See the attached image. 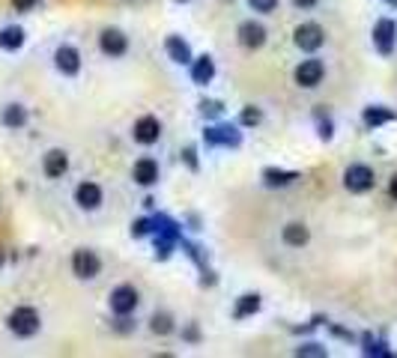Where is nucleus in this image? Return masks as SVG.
I'll list each match as a JSON object with an SVG mask.
<instances>
[{
  "label": "nucleus",
  "mask_w": 397,
  "mask_h": 358,
  "mask_svg": "<svg viewBox=\"0 0 397 358\" xmlns=\"http://www.w3.org/2000/svg\"><path fill=\"white\" fill-rule=\"evenodd\" d=\"M6 325H9V332L16 335V337H33L36 332H39V325H42V320H39V311L36 308H30V305H21V308H16L6 317Z\"/></svg>",
  "instance_id": "f257e3e1"
},
{
  "label": "nucleus",
  "mask_w": 397,
  "mask_h": 358,
  "mask_svg": "<svg viewBox=\"0 0 397 358\" xmlns=\"http://www.w3.org/2000/svg\"><path fill=\"white\" fill-rule=\"evenodd\" d=\"M376 185V177H374V170L367 167V164H350L344 170V189L352 191V194H364V191H371Z\"/></svg>",
  "instance_id": "f03ea898"
},
{
  "label": "nucleus",
  "mask_w": 397,
  "mask_h": 358,
  "mask_svg": "<svg viewBox=\"0 0 397 358\" xmlns=\"http://www.w3.org/2000/svg\"><path fill=\"white\" fill-rule=\"evenodd\" d=\"M72 272L81 278V281H90L102 272V260L96 257V251H87V248H78L72 254Z\"/></svg>",
  "instance_id": "7ed1b4c3"
},
{
  "label": "nucleus",
  "mask_w": 397,
  "mask_h": 358,
  "mask_svg": "<svg viewBox=\"0 0 397 358\" xmlns=\"http://www.w3.org/2000/svg\"><path fill=\"white\" fill-rule=\"evenodd\" d=\"M138 302H140V296L129 284H123V286H117V290L111 293V311L117 313V317H129V313L138 308Z\"/></svg>",
  "instance_id": "20e7f679"
},
{
  "label": "nucleus",
  "mask_w": 397,
  "mask_h": 358,
  "mask_svg": "<svg viewBox=\"0 0 397 358\" xmlns=\"http://www.w3.org/2000/svg\"><path fill=\"white\" fill-rule=\"evenodd\" d=\"M323 75H325V66H323V60H317V57L302 60L299 66H296V84L305 87V90H314L317 84L323 81Z\"/></svg>",
  "instance_id": "39448f33"
},
{
  "label": "nucleus",
  "mask_w": 397,
  "mask_h": 358,
  "mask_svg": "<svg viewBox=\"0 0 397 358\" xmlns=\"http://www.w3.org/2000/svg\"><path fill=\"white\" fill-rule=\"evenodd\" d=\"M293 42L299 45L302 51H317L323 42H325V33H323V27L314 24V21H308V24H299L296 27V33H293Z\"/></svg>",
  "instance_id": "423d86ee"
},
{
  "label": "nucleus",
  "mask_w": 397,
  "mask_h": 358,
  "mask_svg": "<svg viewBox=\"0 0 397 358\" xmlns=\"http://www.w3.org/2000/svg\"><path fill=\"white\" fill-rule=\"evenodd\" d=\"M203 140L209 147H239L242 135L236 132V125H209L203 132Z\"/></svg>",
  "instance_id": "0eeeda50"
},
{
  "label": "nucleus",
  "mask_w": 397,
  "mask_h": 358,
  "mask_svg": "<svg viewBox=\"0 0 397 358\" xmlns=\"http://www.w3.org/2000/svg\"><path fill=\"white\" fill-rule=\"evenodd\" d=\"M54 66H57V72H63L66 78L78 75V72H81V54H78V48L60 45V48L54 51Z\"/></svg>",
  "instance_id": "6e6552de"
},
{
  "label": "nucleus",
  "mask_w": 397,
  "mask_h": 358,
  "mask_svg": "<svg viewBox=\"0 0 397 358\" xmlns=\"http://www.w3.org/2000/svg\"><path fill=\"white\" fill-rule=\"evenodd\" d=\"M99 48L108 57H123L129 51V39H125V33L117 30V27H108V30H102V36H99Z\"/></svg>",
  "instance_id": "1a4fd4ad"
},
{
  "label": "nucleus",
  "mask_w": 397,
  "mask_h": 358,
  "mask_svg": "<svg viewBox=\"0 0 397 358\" xmlns=\"http://www.w3.org/2000/svg\"><path fill=\"white\" fill-rule=\"evenodd\" d=\"M239 42L248 48V51H257L266 45V27L257 21H242L239 24Z\"/></svg>",
  "instance_id": "9d476101"
},
{
  "label": "nucleus",
  "mask_w": 397,
  "mask_h": 358,
  "mask_svg": "<svg viewBox=\"0 0 397 358\" xmlns=\"http://www.w3.org/2000/svg\"><path fill=\"white\" fill-rule=\"evenodd\" d=\"M394 36H397V24L391 18H379L374 27V45L379 48V54H391Z\"/></svg>",
  "instance_id": "9b49d317"
},
{
  "label": "nucleus",
  "mask_w": 397,
  "mask_h": 358,
  "mask_svg": "<svg viewBox=\"0 0 397 358\" xmlns=\"http://www.w3.org/2000/svg\"><path fill=\"white\" fill-rule=\"evenodd\" d=\"M42 170H45L48 179H60L69 170V155L63 150H48L45 159H42Z\"/></svg>",
  "instance_id": "f8f14e48"
},
{
  "label": "nucleus",
  "mask_w": 397,
  "mask_h": 358,
  "mask_svg": "<svg viewBox=\"0 0 397 358\" xmlns=\"http://www.w3.org/2000/svg\"><path fill=\"white\" fill-rule=\"evenodd\" d=\"M75 203L81 209H99L102 206V189L96 182H81L75 189Z\"/></svg>",
  "instance_id": "ddd939ff"
},
{
  "label": "nucleus",
  "mask_w": 397,
  "mask_h": 358,
  "mask_svg": "<svg viewBox=\"0 0 397 358\" xmlns=\"http://www.w3.org/2000/svg\"><path fill=\"white\" fill-rule=\"evenodd\" d=\"M162 138V123L155 120V117H140L138 123H135V140L138 143H155Z\"/></svg>",
  "instance_id": "4468645a"
},
{
  "label": "nucleus",
  "mask_w": 397,
  "mask_h": 358,
  "mask_svg": "<svg viewBox=\"0 0 397 358\" xmlns=\"http://www.w3.org/2000/svg\"><path fill=\"white\" fill-rule=\"evenodd\" d=\"M212 78H216V60H212L209 54L197 57V60L191 63V81L197 84V87H206Z\"/></svg>",
  "instance_id": "2eb2a0df"
},
{
  "label": "nucleus",
  "mask_w": 397,
  "mask_h": 358,
  "mask_svg": "<svg viewBox=\"0 0 397 358\" xmlns=\"http://www.w3.org/2000/svg\"><path fill=\"white\" fill-rule=\"evenodd\" d=\"M132 177H135L138 185H155V182H159V162H155V159H140V162H135Z\"/></svg>",
  "instance_id": "dca6fc26"
},
{
  "label": "nucleus",
  "mask_w": 397,
  "mask_h": 358,
  "mask_svg": "<svg viewBox=\"0 0 397 358\" xmlns=\"http://www.w3.org/2000/svg\"><path fill=\"white\" fill-rule=\"evenodd\" d=\"M167 54H170V60L179 63V66H186L191 63V48H189V42L186 39H179V36H167Z\"/></svg>",
  "instance_id": "f3484780"
},
{
  "label": "nucleus",
  "mask_w": 397,
  "mask_h": 358,
  "mask_svg": "<svg viewBox=\"0 0 397 358\" xmlns=\"http://www.w3.org/2000/svg\"><path fill=\"white\" fill-rule=\"evenodd\" d=\"M284 242H287L290 248H302V245H308V239H311V233H308V227L305 224H299V221H293V224H287L284 227Z\"/></svg>",
  "instance_id": "a211bd4d"
},
{
  "label": "nucleus",
  "mask_w": 397,
  "mask_h": 358,
  "mask_svg": "<svg viewBox=\"0 0 397 358\" xmlns=\"http://www.w3.org/2000/svg\"><path fill=\"white\" fill-rule=\"evenodd\" d=\"M263 179L269 189H284V185H290L293 179H299V174H293V170H275V167H266L263 170Z\"/></svg>",
  "instance_id": "6ab92c4d"
},
{
  "label": "nucleus",
  "mask_w": 397,
  "mask_h": 358,
  "mask_svg": "<svg viewBox=\"0 0 397 358\" xmlns=\"http://www.w3.org/2000/svg\"><path fill=\"white\" fill-rule=\"evenodd\" d=\"M24 45V30L21 27H4L0 30V48L4 51H18Z\"/></svg>",
  "instance_id": "aec40b11"
},
{
  "label": "nucleus",
  "mask_w": 397,
  "mask_h": 358,
  "mask_svg": "<svg viewBox=\"0 0 397 358\" xmlns=\"http://www.w3.org/2000/svg\"><path fill=\"white\" fill-rule=\"evenodd\" d=\"M362 120H364V125H367V128H376V125H382V123L397 120V113H394V111H388V108H379V105H376V108H367Z\"/></svg>",
  "instance_id": "412c9836"
},
{
  "label": "nucleus",
  "mask_w": 397,
  "mask_h": 358,
  "mask_svg": "<svg viewBox=\"0 0 397 358\" xmlns=\"http://www.w3.org/2000/svg\"><path fill=\"white\" fill-rule=\"evenodd\" d=\"M260 311V296L257 293H248V296H242L236 302V311H233V317L236 320H245V317H251V313H257Z\"/></svg>",
  "instance_id": "4be33fe9"
},
{
  "label": "nucleus",
  "mask_w": 397,
  "mask_h": 358,
  "mask_svg": "<svg viewBox=\"0 0 397 358\" xmlns=\"http://www.w3.org/2000/svg\"><path fill=\"white\" fill-rule=\"evenodd\" d=\"M0 120H4L6 128H21L27 123V111H24V105H6L4 113H0Z\"/></svg>",
  "instance_id": "5701e85b"
},
{
  "label": "nucleus",
  "mask_w": 397,
  "mask_h": 358,
  "mask_svg": "<svg viewBox=\"0 0 397 358\" xmlns=\"http://www.w3.org/2000/svg\"><path fill=\"white\" fill-rule=\"evenodd\" d=\"M150 328H152V335H170V332H174V320H170L167 317V313H155V317L150 320Z\"/></svg>",
  "instance_id": "b1692460"
},
{
  "label": "nucleus",
  "mask_w": 397,
  "mask_h": 358,
  "mask_svg": "<svg viewBox=\"0 0 397 358\" xmlns=\"http://www.w3.org/2000/svg\"><path fill=\"white\" fill-rule=\"evenodd\" d=\"M362 343H364V355H388L386 343L376 340L374 335H364V337H362Z\"/></svg>",
  "instance_id": "393cba45"
},
{
  "label": "nucleus",
  "mask_w": 397,
  "mask_h": 358,
  "mask_svg": "<svg viewBox=\"0 0 397 358\" xmlns=\"http://www.w3.org/2000/svg\"><path fill=\"white\" fill-rule=\"evenodd\" d=\"M296 355H317V358H323L325 355V347H320V343H305V347L296 349Z\"/></svg>",
  "instance_id": "a878e982"
},
{
  "label": "nucleus",
  "mask_w": 397,
  "mask_h": 358,
  "mask_svg": "<svg viewBox=\"0 0 397 358\" xmlns=\"http://www.w3.org/2000/svg\"><path fill=\"white\" fill-rule=\"evenodd\" d=\"M248 4H251L254 12H275L278 0H248Z\"/></svg>",
  "instance_id": "bb28decb"
},
{
  "label": "nucleus",
  "mask_w": 397,
  "mask_h": 358,
  "mask_svg": "<svg viewBox=\"0 0 397 358\" xmlns=\"http://www.w3.org/2000/svg\"><path fill=\"white\" fill-rule=\"evenodd\" d=\"M239 123H242V125H257L260 123V111L257 108H245L242 117H239Z\"/></svg>",
  "instance_id": "cd10ccee"
},
{
  "label": "nucleus",
  "mask_w": 397,
  "mask_h": 358,
  "mask_svg": "<svg viewBox=\"0 0 397 358\" xmlns=\"http://www.w3.org/2000/svg\"><path fill=\"white\" fill-rule=\"evenodd\" d=\"M150 230H152V221H147V218H140V221L132 224V236H138V239H140V236H147Z\"/></svg>",
  "instance_id": "c85d7f7f"
},
{
  "label": "nucleus",
  "mask_w": 397,
  "mask_h": 358,
  "mask_svg": "<svg viewBox=\"0 0 397 358\" xmlns=\"http://www.w3.org/2000/svg\"><path fill=\"white\" fill-rule=\"evenodd\" d=\"M224 108H221V102H201V113L203 117H218Z\"/></svg>",
  "instance_id": "c756f323"
},
{
  "label": "nucleus",
  "mask_w": 397,
  "mask_h": 358,
  "mask_svg": "<svg viewBox=\"0 0 397 358\" xmlns=\"http://www.w3.org/2000/svg\"><path fill=\"white\" fill-rule=\"evenodd\" d=\"M12 6H16L18 12H30L36 6V0H12Z\"/></svg>",
  "instance_id": "7c9ffc66"
},
{
  "label": "nucleus",
  "mask_w": 397,
  "mask_h": 358,
  "mask_svg": "<svg viewBox=\"0 0 397 358\" xmlns=\"http://www.w3.org/2000/svg\"><path fill=\"white\" fill-rule=\"evenodd\" d=\"M320 138H323V140H329V138H332V123H329V120H323V117H320Z\"/></svg>",
  "instance_id": "2f4dec72"
},
{
  "label": "nucleus",
  "mask_w": 397,
  "mask_h": 358,
  "mask_svg": "<svg viewBox=\"0 0 397 358\" xmlns=\"http://www.w3.org/2000/svg\"><path fill=\"white\" fill-rule=\"evenodd\" d=\"M186 162H189V167H191V170H197V159H194V150H191V147L186 150Z\"/></svg>",
  "instance_id": "473e14b6"
},
{
  "label": "nucleus",
  "mask_w": 397,
  "mask_h": 358,
  "mask_svg": "<svg viewBox=\"0 0 397 358\" xmlns=\"http://www.w3.org/2000/svg\"><path fill=\"white\" fill-rule=\"evenodd\" d=\"M293 4L299 9H311V6H317V0H293Z\"/></svg>",
  "instance_id": "72a5a7b5"
},
{
  "label": "nucleus",
  "mask_w": 397,
  "mask_h": 358,
  "mask_svg": "<svg viewBox=\"0 0 397 358\" xmlns=\"http://www.w3.org/2000/svg\"><path fill=\"white\" fill-rule=\"evenodd\" d=\"M388 194L397 200V174H394V177H391V182H388Z\"/></svg>",
  "instance_id": "f704fd0d"
},
{
  "label": "nucleus",
  "mask_w": 397,
  "mask_h": 358,
  "mask_svg": "<svg viewBox=\"0 0 397 358\" xmlns=\"http://www.w3.org/2000/svg\"><path fill=\"white\" fill-rule=\"evenodd\" d=\"M186 337H189V340H197V328H194V325H191L189 332H186Z\"/></svg>",
  "instance_id": "c9c22d12"
},
{
  "label": "nucleus",
  "mask_w": 397,
  "mask_h": 358,
  "mask_svg": "<svg viewBox=\"0 0 397 358\" xmlns=\"http://www.w3.org/2000/svg\"><path fill=\"white\" fill-rule=\"evenodd\" d=\"M0 266H4V254H0Z\"/></svg>",
  "instance_id": "e433bc0d"
},
{
  "label": "nucleus",
  "mask_w": 397,
  "mask_h": 358,
  "mask_svg": "<svg viewBox=\"0 0 397 358\" xmlns=\"http://www.w3.org/2000/svg\"><path fill=\"white\" fill-rule=\"evenodd\" d=\"M179 4H186V0H179Z\"/></svg>",
  "instance_id": "4c0bfd02"
}]
</instances>
